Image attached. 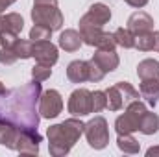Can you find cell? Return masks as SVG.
<instances>
[{"label": "cell", "instance_id": "32", "mask_svg": "<svg viewBox=\"0 0 159 157\" xmlns=\"http://www.w3.org/2000/svg\"><path fill=\"white\" fill-rule=\"evenodd\" d=\"M19 35L17 34H11V32H0V44L4 48H13V44L17 43Z\"/></svg>", "mask_w": 159, "mask_h": 157}, {"label": "cell", "instance_id": "25", "mask_svg": "<svg viewBox=\"0 0 159 157\" xmlns=\"http://www.w3.org/2000/svg\"><path fill=\"white\" fill-rule=\"evenodd\" d=\"M135 48L141 52H154V30L135 35Z\"/></svg>", "mask_w": 159, "mask_h": 157}, {"label": "cell", "instance_id": "15", "mask_svg": "<svg viewBox=\"0 0 159 157\" xmlns=\"http://www.w3.org/2000/svg\"><path fill=\"white\" fill-rule=\"evenodd\" d=\"M67 78L72 83H85L89 81V67H87V61H81L76 59L72 63H69L67 67Z\"/></svg>", "mask_w": 159, "mask_h": 157}, {"label": "cell", "instance_id": "22", "mask_svg": "<svg viewBox=\"0 0 159 157\" xmlns=\"http://www.w3.org/2000/svg\"><path fill=\"white\" fill-rule=\"evenodd\" d=\"M106 96H107V109L109 111H119V109H122L126 105V102L122 98V92L119 91L117 85L106 89Z\"/></svg>", "mask_w": 159, "mask_h": 157}, {"label": "cell", "instance_id": "21", "mask_svg": "<svg viewBox=\"0 0 159 157\" xmlns=\"http://www.w3.org/2000/svg\"><path fill=\"white\" fill-rule=\"evenodd\" d=\"M117 146H119L120 152L124 154H139L141 150V144L135 137H131V133H126V135H119L117 139Z\"/></svg>", "mask_w": 159, "mask_h": 157}, {"label": "cell", "instance_id": "30", "mask_svg": "<svg viewBox=\"0 0 159 157\" xmlns=\"http://www.w3.org/2000/svg\"><path fill=\"white\" fill-rule=\"evenodd\" d=\"M87 67H89V81H93V83H98V81H102L104 76H106V72L93 61V59H89L87 61Z\"/></svg>", "mask_w": 159, "mask_h": 157}, {"label": "cell", "instance_id": "17", "mask_svg": "<svg viewBox=\"0 0 159 157\" xmlns=\"http://www.w3.org/2000/svg\"><path fill=\"white\" fill-rule=\"evenodd\" d=\"M24 28V19L19 13H0V32H11V34H20Z\"/></svg>", "mask_w": 159, "mask_h": 157}, {"label": "cell", "instance_id": "37", "mask_svg": "<svg viewBox=\"0 0 159 157\" xmlns=\"http://www.w3.org/2000/svg\"><path fill=\"white\" fill-rule=\"evenodd\" d=\"M6 94H7V89H6V87H4V83L0 81V98H2V96H6Z\"/></svg>", "mask_w": 159, "mask_h": 157}, {"label": "cell", "instance_id": "18", "mask_svg": "<svg viewBox=\"0 0 159 157\" xmlns=\"http://www.w3.org/2000/svg\"><path fill=\"white\" fill-rule=\"evenodd\" d=\"M81 34L76 30H65L59 35V48H63L65 52H76L81 46Z\"/></svg>", "mask_w": 159, "mask_h": 157}, {"label": "cell", "instance_id": "23", "mask_svg": "<svg viewBox=\"0 0 159 157\" xmlns=\"http://www.w3.org/2000/svg\"><path fill=\"white\" fill-rule=\"evenodd\" d=\"M113 37H115L117 46H122L126 50L128 48H135V35L128 28H117L115 34H113Z\"/></svg>", "mask_w": 159, "mask_h": 157}, {"label": "cell", "instance_id": "10", "mask_svg": "<svg viewBox=\"0 0 159 157\" xmlns=\"http://www.w3.org/2000/svg\"><path fill=\"white\" fill-rule=\"evenodd\" d=\"M32 57L35 59V63H44L54 67L57 63V46L52 44L50 41H34V48H32Z\"/></svg>", "mask_w": 159, "mask_h": 157}, {"label": "cell", "instance_id": "36", "mask_svg": "<svg viewBox=\"0 0 159 157\" xmlns=\"http://www.w3.org/2000/svg\"><path fill=\"white\" fill-rule=\"evenodd\" d=\"M154 52H159V32H154Z\"/></svg>", "mask_w": 159, "mask_h": 157}, {"label": "cell", "instance_id": "24", "mask_svg": "<svg viewBox=\"0 0 159 157\" xmlns=\"http://www.w3.org/2000/svg\"><path fill=\"white\" fill-rule=\"evenodd\" d=\"M32 48H34V41H26V39H17V43L13 44V52L19 59H30L32 57Z\"/></svg>", "mask_w": 159, "mask_h": 157}, {"label": "cell", "instance_id": "19", "mask_svg": "<svg viewBox=\"0 0 159 157\" xmlns=\"http://www.w3.org/2000/svg\"><path fill=\"white\" fill-rule=\"evenodd\" d=\"M137 76L141 79L159 78V61L157 59H143L137 65Z\"/></svg>", "mask_w": 159, "mask_h": 157}, {"label": "cell", "instance_id": "35", "mask_svg": "<svg viewBox=\"0 0 159 157\" xmlns=\"http://www.w3.org/2000/svg\"><path fill=\"white\" fill-rule=\"evenodd\" d=\"M146 155L148 157H156V155H159V146H152V148H148V152H146Z\"/></svg>", "mask_w": 159, "mask_h": 157}, {"label": "cell", "instance_id": "13", "mask_svg": "<svg viewBox=\"0 0 159 157\" xmlns=\"http://www.w3.org/2000/svg\"><path fill=\"white\" fill-rule=\"evenodd\" d=\"M91 59H93L106 74L117 70V67H119V63H120L119 54H117L115 50H104V48H96V52L93 54Z\"/></svg>", "mask_w": 159, "mask_h": 157}, {"label": "cell", "instance_id": "29", "mask_svg": "<svg viewBox=\"0 0 159 157\" xmlns=\"http://www.w3.org/2000/svg\"><path fill=\"white\" fill-rule=\"evenodd\" d=\"M52 30L41 24H34V28L30 30V41H50Z\"/></svg>", "mask_w": 159, "mask_h": 157}, {"label": "cell", "instance_id": "1", "mask_svg": "<svg viewBox=\"0 0 159 157\" xmlns=\"http://www.w3.org/2000/svg\"><path fill=\"white\" fill-rule=\"evenodd\" d=\"M43 89L41 81H30L24 87L7 91L6 96H2L0 105V117L7 118L11 124H15L17 129L24 131H37L39 128V109L37 104L41 100Z\"/></svg>", "mask_w": 159, "mask_h": 157}, {"label": "cell", "instance_id": "14", "mask_svg": "<svg viewBox=\"0 0 159 157\" xmlns=\"http://www.w3.org/2000/svg\"><path fill=\"white\" fill-rule=\"evenodd\" d=\"M139 91H141V96L146 100V104L152 105V107H156L159 102V78L141 79Z\"/></svg>", "mask_w": 159, "mask_h": 157}, {"label": "cell", "instance_id": "16", "mask_svg": "<svg viewBox=\"0 0 159 157\" xmlns=\"http://www.w3.org/2000/svg\"><path fill=\"white\" fill-rule=\"evenodd\" d=\"M17 128L7 118L0 117V146H7L15 150V139H17Z\"/></svg>", "mask_w": 159, "mask_h": 157}, {"label": "cell", "instance_id": "34", "mask_svg": "<svg viewBox=\"0 0 159 157\" xmlns=\"http://www.w3.org/2000/svg\"><path fill=\"white\" fill-rule=\"evenodd\" d=\"M15 2H17V0H0V13L6 11V9H7L11 4H15Z\"/></svg>", "mask_w": 159, "mask_h": 157}, {"label": "cell", "instance_id": "9", "mask_svg": "<svg viewBox=\"0 0 159 157\" xmlns=\"http://www.w3.org/2000/svg\"><path fill=\"white\" fill-rule=\"evenodd\" d=\"M63 111V98L56 89H48L41 94L39 115L43 118H56Z\"/></svg>", "mask_w": 159, "mask_h": 157}, {"label": "cell", "instance_id": "27", "mask_svg": "<svg viewBox=\"0 0 159 157\" xmlns=\"http://www.w3.org/2000/svg\"><path fill=\"white\" fill-rule=\"evenodd\" d=\"M91 105H93V113H100L102 109H107L106 91H94V92H91Z\"/></svg>", "mask_w": 159, "mask_h": 157}, {"label": "cell", "instance_id": "3", "mask_svg": "<svg viewBox=\"0 0 159 157\" xmlns=\"http://www.w3.org/2000/svg\"><path fill=\"white\" fill-rule=\"evenodd\" d=\"M32 20L34 24L46 26L52 32L59 30L63 26V15L57 7V0H34Z\"/></svg>", "mask_w": 159, "mask_h": 157}, {"label": "cell", "instance_id": "6", "mask_svg": "<svg viewBox=\"0 0 159 157\" xmlns=\"http://www.w3.org/2000/svg\"><path fill=\"white\" fill-rule=\"evenodd\" d=\"M111 20V9L109 6L96 2L89 7V11L80 19V28H104Z\"/></svg>", "mask_w": 159, "mask_h": 157}, {"label": "cell", "instance_id": "31", "mask_svg": "<svg viewBox=\"0 0 159 157\" xmlns=\"http://www.w3.org/2000/svg\"><path fill=\"white\" fill-rule=\"evenodd\" d=\"M17 59H19V57L15 56L13 48H4V46H2V50H0V63H2V65H13Z\"/></svg>", "mask_w": 159, "mask_h": 157}, {"label": "cell", "instance_id": "28", "mask_svg": "<svg viewBox=\"0 0 159 157\" xmlns=\"http://www.w3.org/2000/svg\"><path fill=\"white\" fill-rule=\"evenodd\" d=\"M52 76V67L44 65V63H35V67L32 69V78L35 81H46Z\"/></svg>", "mask_w": 159, "mask_h": 157}, {"label": "cell", "instance_id": "5", "mask_svg": "<svg viewBox=\"0 0 159 157\" xmlns=\"http://www.w3.org/2000/svg\"><path fill=\"white\" fill-rule=\"evenodd\" d=\"M83 133H85L89 146L94 150H104L109 144V128H107V120L104 117L91 118L85 124Z\"/></svg>", "mask_w": 159, "mask_h": 157}, {"label": "cell", "instance_id": "2", "mask_svg": "<svg viewBox=\"0 0 159 157\" xmlns=\"http://www.w3.org/2000/svg\"><path fill=\"white\" fill-rule=\"evenodd\" d=\"M83 128H85V124L76 117L50 126L48 131H46L50 155L54 157L67 155L72 150V146L80 141V137L83 135Z\"/></svg>", "mask_w": 159, "mask_h": 157}, {"label": "cell", "instance_id": "8", "mask_svg": "<svg viewBox=\"0 0 159 157\" xmlns=\"http://www.w3.org/2000/svg\"><path fill=\"white\" fill-rule=\"evenodd\" d=\"M67 109L72 117H87L93 113V105H91V91L87 89H76L70 92L69 96V104Z\"/></svg>", "mask_w": 159, "mask_h": 157}, {"label": "cell", "instance_id": "20", "mask_svg": "<svg viewBox=\"0 0 159 157\" xmlns=\"http://www.w3.org/2000/svg\"><path fill=\"white\" fill-rule=\"evenodd\" d=\"M139 131L144 133V135H154V133H157L159 131V115L146 111V113L143 115V118H141Z\"/></svg>", "mask_w": 159, "mask_h": 157}, {"label": "cell", "instance_id": "4", "mask_svg": "<svg viewBox=\"0 0 159 157\" xmlns=\"http://www.w3.org/2000/svg\"><path fill=\"white\" fill-rule=\"evenodd\" d=\"M146 105L141 102V100H133L126 105V111L124 115L117 117L115 120V131L119 135H126V133H133V131H139V124H141V118L146 113Z\"/></svg>", "mask_w": 159, "mask_h": 157}, {"label": "cell", "instance_id": "7", "mask_svg": "<svg viewBox=\"0 0 159 157\" xmlns=\"http://www.w3.org/2000/svg\"><path fill=\"white\" fill-rule=\"evenodd\" d=\"M80 34H81V41L89 46L104 48V50H115L117 46L113 34L104 32L102 28H80Z\"/></svg>", "mask_w": 159, "mask_h": 157}, {"label": "cell", "instance_id": "26", "mask_svg": "<svg viewBox=\"0 0 159 157\" xmlns=\"http://www.w3.org/2000/svg\"><path fill=\"white\" fill-rule=\"evenodd\" d=\"M115 85L119 87V91L122 92V98H124L126 105H128L129 102H133V100H139V91H137L131 83H128V81H119V83H115Z\"/></svg>", "mask_w": 159, "mask_h": 157}, {"label": "cell", "instance_id": "33", "mask_svg": "<svg viewBox=\"0 0 159 157\" xmlns=\"http://www.w3.org/2000/svg\"><path fill=\"white\" fill-rule=\"evenodd\" d=\"M124 2L129 4L131 7H137V9H139V7H144V6L148 4V0H124Z\"/></svg>", "mask_w": 159, "mask_h": 157}, {"label": "cell", "instance_id": "12", "mask_svg": "<svg viewBox=\"0 0 159 157\" xmlns=\"http://www.w3.org/2000/svg\"><path fill=\"white\" fill-rule=\"evenodd\" d=\"M128 30L133 35H141L146 32L154 30V19L146 13V11H135L129 19H128Z\"/></svg>", "mask_w": 159, "mask_h": 157}, {"label": "cell", "instance_id": "11", "mask_svg": "<svg viewBox=\"0 0 159 157\" xmlns=\"http://www.w3.org/2000/svg\"><path fill=\"white\" fill-rule=\"evenodd\" d=\"M39 142H41V135L37 131H24V129H19V131H17V139H15V150H17L19 154L37 155V154H39Z\"/></svg>", "mask_w": 159, "mask_h": 157}]
</instances>
